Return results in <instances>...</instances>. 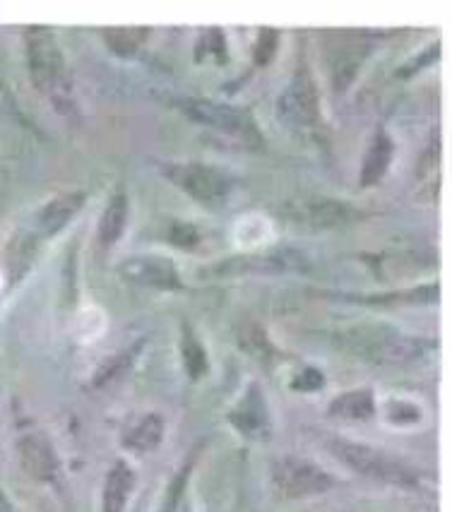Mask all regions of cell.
<instances>
[{"mask_svg": "<svg viewBox=\"0 0 452 512\" xmlns=\"http://www.w3.org/2000/svg\"><path fill=\"white\" fill-rule=\"evenodd\" d=\"M181 356L183 363H186V371L193 380H200L202 375L207 373V354L205 347L198 342V337L183 327V339H181Z\"/></svg>", "mask_w": 452, "mask_h": 512, "instance_id": "cell-22", "label": "cell"}, {"mask_svg": "<svg viewBox=\"0 0 452 512\" xmlns=\"http://www.w3.org/2000/svg\"><path fill=\"white\" fill-rule=\"evenodd\" d=\"M164 440V419L162 414H145L123 438V448L135 455H147L157 450Z\"/></svg>", "mask_w": 452, "mask_h": 512, "instance_id": "cell-20", "label": "cell"}, {"mask_svg": "<svg viewBox=\"0 0 452 512\" xmlns=\"http://www.w3.org/2000/svg\"><path fill=\"white\" fill-rule=\"evenodd\" d=\"M327 414L342 421H368L376 414V400H373V390L359 388L337 395L327 407Z\"/></svg>", "mask_w": 452, "mask_h": 512, "instance_id": "cell-19", "label": "cell"}, {"mask_svg": "<svg viewBox=\"0 0 452 512\" xmlns=\"http://www.w3.org/2000/svg\"><path fill=\"white\" fill-rule=\"evenodd\" d=\"M368 51H371V44H368L364 37H354V39L349 37L337 46L330 58V65H332L330 75H332V82H335L337 92H344V89L352 85L356 73H359V68L366 61Z\"/></svg>", "mask_w": 452, "mask_h": 512, "instance_id": "cell-12", "label": "cell"}, {"mask_svg": "<svg viewBox=\"0 0 452 512\" xmlns=\"http://www.w3.org/2000/svg\"><path fill=\"white\" fill-rule=\"evenodd\" d=\"M231 263H234L231 267H234L236 272H267V275L306 270V258H303V253L291 248L265 250V253H255L251 258L231 260Z\"/></svg>", "mask_w": 452, "mask_h": 512, "instance_id": "cell-13", "label": "cell"}, {"mask_svg": "<svg viewBox=\"0 0 452 512\" xmlns=\"http://www.w3.org/2000/svg\"><path fill=\"white\" fill-rule=\"evenodd\" d=\"M181 111L186 113L193 123L207 125V128L219 130V133L231 135V138H239L248 145H258L260 130L258 123L253 121V116L241 106L224 104V101H212V99H181Z\"/></svg>", "mask_w": 452, "mask_h": 512, "instance_id": "cell-5", "label": "cell"}, {"mask_svg": "<svg viewBox=\"0 0 452 512\" xmlns=\"http://www.w3.org/2000/svg\"><path fill=\"white\" fill-rule=\"evenodd\" d=\"M272 484L282 498L301 500L320 496L335 486V479L327 469L303 457H282L272 464Z\"/></svg>", "mask_w": 452, "mask_h": 512, "instance_id": "cell-6", "label": "cell"}, {"mask_svg": "<svg viewBox=\"0 0 452 512\" xmlns=\"http://www.w3.org/2000/svg\"><path fill=\"white\" fill-rule=\"evenodd\" d=\"M147 39V29H104V41L118 56H130Z\"/></svg>", "mask_w": 452, "mask_h": 512, "instance_id": "cell-23", "label": "cell"}, {"mask_svg": "<svg viewBox=\"0 0 452 512\" xmlns=\"http://www.w3.org/2000/svg\"><path fill=\"white\" fill-rule=\"evenodd\" d=\"M424 419V409L412 400H402V397H392L385 402V421L397 428H409L421 424Z\"/></svg>", "mask_w": 452, "mask_h": 512, "instance_id": "cell-21", "label": "cell"}, {"mask_svg": "<svg viewBox=\"0 0 452 512\" xmlns=\"http://www.w3.org/2000/svg\"><path fill=\"white\" fill-rule=\"evenodd\" d=\"M164 174L188 198H193L205 207H224L231 190H234V178L214 164L176 162L166 164Z\"/></svg>", "mask_w": 452, "mask_h": 512, "instance_id": "cell-4", "label": "cell"}, {"mask_svg": "<svg viewBox=\"0 0 452 512\" xmlns=\"http://www.w3.org/2000/svg\"><path fill=\"white\" fill-rule=\"evenodd\" d=\"M323 383H325V378H323V373L318 371V368H306V371H303L299 378L291 383V388L303 390V392H313V390L323 388Z\"/></svg>", "mask_w": 452, "mask_h": 512, "instance_id": "cell-29", "label": "cell"}, {"mask_svg": "<svg viewBox=\"0 0 452 512\" xmlns=\"http://www.w3.org/2000/svg\"><path fill=\"white\" fill-rule=\"evenodd\" d=\"M27 65L32 82L49 99H65L70 94L68 65L61 44L44 27L27 29Z\"/></svg>", "mask_w": 452, "mask_h": 512, "instance_id": "cell-3", "label": "cell"}, {"mask_svg": "<svg viewBox=\"0 0 452 512\" xmlns=\"http://www.w3.org/2000/svg\"><path fill=\"white\" fill-rule=\"evenodd\" d=\"M277 116L287 128L296 133H308L320 123V99L318 87L306 68L289 80L277 97Z\"/></svg>", "mask_w": 452, "mask_h": 512, "instance_id": "cell-7", "label": "cell"}, {"mask_svg": "<svg viewBox=\"0 0 452 512\" xmlns=\"http://www.w3.org/2000/svg\"><path fill=\"white\" fill-rule=\"evenodd\" d=\"M0 512H20V510L15 508L13 500H10L8 496H5L3 491H0Z\"/></svg>", "mask_w": 452, "mask_h": 512, "instance_id": "cell-30", "label": "cell"}, {"mask_svg": "<svg viewBox=\"0 0 452 512\" xmlns=\"http://www.w3.org/2000/svg\"><path fill=\"white\" fill-rule=\"evenodd\" d=\"M169 241L174 243V246H181V248H193L195 243L200 241V234H198V231H195L193 226H190V224L178 222V224L171 226V231H169Z\"/></svg>", "mask_w": 452, "mask_h": 512, "instance_id": "cell-28", "label": "cell"}, {"mask_svg": "<svg viewBox=\"0 0 452 512\" xmlns=\"http://www.w3.org/2000/svg\"><path fill=\"white\" fill-rule=\"evenodd\" d=\"M356 217L354 207H349L347 202L339 200H313L308 205H303V222L311 229H335L352 222Z\"/></svg>", "mask_w": 452, "mask_h": 512, "instance_id": "cell-18", "label": "cell"}, {"mask_svg": "<svg viewBox=\"0 0 452 512\" xmlns=\"http://www.w3.org/2000/svg\"><path fill=\"white\" fill-rule=\"evenodd\" d=\"M275 49H277V32H272V29H263L258 37V44H255V63L258 65H265L270 63V58L275 56Z\"/></svg>", "mask_w": 452, "mask_h": 512, "instance_id": "cell-27", "label": "cell"}, {"mask_svg": "<svg viewBox=\"0 0 452 512\" xmlns=\"http://www.w3.org/2000/svg\"><path fill=\"white\" fill-rule=\"evenodd\" d=\"M270 234V219H265L263 214H246V217L236 224V236H239L241 243H263L270 238Z\"/></svg>", "mask_w": 452, "mask_h": 512, "instance_id": "cell-25", "label": "cell"}, {"mask_svg": "<svg viewBox=\"0 0 452 512\" xmlns=\"http://www.w3.org/2000/svg\"><path fill=\"white\" fill-rule=\"evenodd\" d=\"M188 474H190V464L181 469L174 476V481H171L169 488H166V496H164V503L159 512H178V503H181V496H183V488L188 484Z\"/></svg>", "mask_w": 452, "mask_h": 512, "instance_id": "cell-26", "label": "cell"}, {"mask_svg": "<svg viewBox=\"0 0 452 512\" xmlns=\"http://www.w3.org/2000/svg\"><path fill=\"white\" fill-rule=\"evenodd\" d=\"M392 157H395V142H392L385 130H378L364 154V162H361V186L371 188L383 181V176L388 174L392 164Z\"/></svg>", "mask_w": 452, "mask_h": 512, "instance_id": "cell-16", "label": "cell"}, {"mask_svg": "<svg viewBox=\"0 0 452 512\" xmlns=\"http://www.w3.org/2000/svg\"><path fill=\"white\" fill-rule=\"evenodd\" d=\"M128 214H130L128 193L123 188H118L116 193L109 198V202H106L104 212H101V217H99L97 241L101 243V246L111 248L121 241L123 234H126Z\"/></svg>", "mask_w": 452, "mask_h": 512, "instance_id": "cell-15", "label": "cell"}, {"mask_svg": "<svg viewBox=\"0 0 452 512\" xmlns=\"http://www.w3.org/2000/svg\"><path fill=\"white\" fill-rule=\"evenodd\" d=\"M123 275L130 282L140 284V287H150L159 291H176L183 287L181 275H178L176 265L162 255H140V258H130L123 265Z\"/></svg>", "mask_w": 452, "mask_h": 512, "instance_id": "cell-10", "label": "cell"}, {"mask_svg": "<svg viewBox=\"0 0 452 512\" xmlns=\"http://www.w3.org/2000/svg\"><path fill=\"white\" fill-rule=\"evenodd\" d=\"M335 342L347 354L359 356L361 361L378 363V366H412L424 361L428 342L421 337L404 335L390 325H356L347 327L337 335Z\"/></svg>", "mask_w": 452, "mask_h": 512, "instance_id": "cell-1", "label": "cell"}, {"mask_svg": "<svg viewBox=\"0 0 452 512\" xmlns=\"http://www.w3.org/2000/svg\"><path fill=\"white\" fill-rule=\"evenodd\" d=\"M85 193L80 190H65V193L53 195L46 205L39 207V212L34 214V226L32 231L39 238H53L56 234L68 226L73 219L80 214L85 207Z\"/></svg>", "mask_w": 452, "mask_h": 512, "instance_id": "cell-9", "label": "cell"}, {"mask_svg": "<svg viewBox=\"0 0 452 512\" xmlns=\"http://www.w3.org/2000/svg\"><path fill=\"white\" fill-rule=\"evenodd\" d=\"M229 424L246 438H265L270 431V412L258 385H248L241 400L229 412Z\"/></svg>", "mask_w": 452, "mask_h": 512, "instance_id": "cell-11", "label": "cell"}, {"mask_svg": "<svg viewBox=\"0 0 452 512\" xmlns=\"http://www.w3.org/2000/svg\"><path fill=\"white\" fill-rule=\"evenodd\" d=\"M135 488V472L126 462H116L106 476L104 493H101V510L123 512Z\"/></svg>", "mask_w": 452, "mask_h": 512, "instance_id": "cell-17", "label": "cell"}, {"mask_svg": "<svg viewBox=\"0 0 452 512\" xmlns=\"http://www.w3.org/2000/svg\"><path fill=\"white\" fill-rule=\"evenodd\" d=\"M39 241L41 238L32 229L15 231V236L10 238L8 250H5V265H8V279L13 287L20 284L22 277H27V272L32 270L34 260L39 255Z\"/></svg>", "mask_w": 452, "mask_h": 512, "instance_id": "cell-14", "label": "cell"}, {"mask_svg": "<svg viewBox=\"0 0 452 512\" xmlns=\"http://www.w3.org/2000/svg\"><path fill=\"white\" fill-rule=\"evenodd\" d=\"M327 448L332 450V455H335L344 467L352 469L356 474L366 476V479L380 481V484L397 486V488L419 486L421 476L414 467H409L407 462L400 460V457H395L392 452L376 448V445L335 438L330 440Z\"/></svg>", "mask_w": 452, "mask_h": 512, "instance_id": "cell-2", "label": "cell"}, {"mask_svg": "<svg viewBox=\"0 0 452 512\" xmlns=\"http://www.w3.org/2000/svg\"><path fill=\"white\" fill-rule=\"evenodd\" d=\"M17 460L22 472L39 484H53L61 476V460L44 433H25L17 440Z\"/></svg>", "mask_w": 452, "mask_h": 512, "instance_id": "cell-8", "label": "cell"}, {"mask_svg": "<svg viewBox=\"0 0 452 512\" xmlns=\"http://www.w3.org/2000/svg\"><path fill=\"white\" fill-rule=\"evenodd\" d=\"M241 347L248 351V354L255 356L258 361H270L275 356V347L272 342L267 339V335L263 332V327L258 325H246L239 335Z\"/></svg>", "mask_w": 452, "mask_h": 512, "instance_id": "cell-24", "label": "cell"}]
</instances>
